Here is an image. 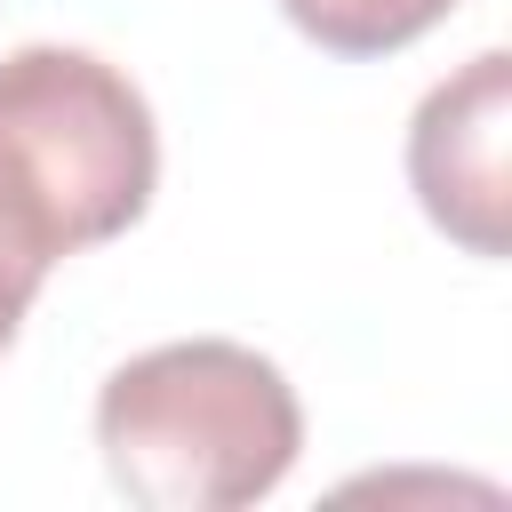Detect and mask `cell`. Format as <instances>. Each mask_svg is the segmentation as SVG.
<instances>
[{"label":"cell","instance_id":"6da1fadb","mask_svg":"<svg viewBox=\"0 0 512 512\" xmlns=\"http://www.w3.org/2000/svg\"><path fill=\"white\" fill-rule=\"evenodd\" d=\"M96 448L128 504L144 512H240L272 496L304 448L296 384L232 344H152L96 392Z\"/></svg>","mask_w":512,"mask_h":512},{"label":"cell","instance_id":"7a4b0ae2","mask_svg":"<svg viewBox=\"0 0 512 512\" xmlns=\"http://www.w3.org/2000/svg\"><path fill=\"white\" fill-rule=\"evenodd\" d=\"M160 184V128L144 88L88 56L32 40L0 56V216L48 256L120 240Z\"/></svg>","mask_w":512,"mask_h":512},{"label":"cell","instance_id":"3957f363","mask_svg":"<svg viewBox=\"0 0 512 512\" xmlns=\"http://www.w3.org/2000/svg\"><path fill=\"white\" fill-rule=\"evenodd\" d=\"M408 184L456 248L472 256L512 248V56L504 48H480L416 104Z\"/></svg>","mask_w":512,"mask_h":512},{"label":"cell","instance_id":"277c9868","mask_svg":"<svg viewBox=\"0 0 512 512\" xmlns=\"http://www.w3.org/2000/svg\"><path fill=\"white\" fill-rule=\"evenodd\" d=\"M280 8L328 56H392V48L424 40L456 0H280Z\"/></svg>","mask_w":512,"mask_h":512},{"label":"cell","instance_id":"5b68a950","mask_svg":"<svg viewBox=\"0 0 512 512\" xmlns=\"http://www.w3.org/2000/svg\"><path fill=\"white\" fill-rule=\"evenodd\" d=\"M56 264L0 216V352L16 344V328H24V312H32V296H40V280H48Z\"/></svg>","mask_w":512,"mask_h":512}]
</instances>
